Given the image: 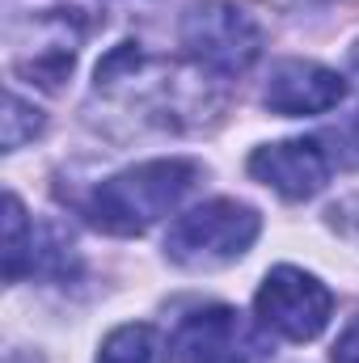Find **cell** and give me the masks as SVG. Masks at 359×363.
Wrapping results in <instances>:
<instances>
[{"mask_svg":"<svg viewBox=\"0 0 359 363\" xmlns=\"http://www.w3.org/2000/svg\"><path fill=\"white\" fill-rule=\"evenodd\" d=\"M43 131V114L34 110V106H26L17 93H9V101H4V148L9 152H17L26 140H34Z\"/></svg>","mask_w":359,"mask_h":363,"instance_id":"30bf717a","label":"cell"},{"mask_svg":"<svg viewBox=\"0 0 359 363\" xmlns=\"http://www.w3.org/2000/svg\"><path fill=\"white\" fill-rule=\"evenodd\" d=\"M334 363H359V317L347 321V330L338 334V342H334Z\"/></svg>","mask_w":359,"mask_h":363,"instance_id":"7c38bea8","label":"cell"},{"mask_svg":"<svg viewBox=\"0 0 359 363\" xmlns=\"http://www.w3.org/2000/svg\"><path fill=\"white\" fill-rule=\"evenodd\" d=\"M347 97V81L313 60H283L270 72L263 101L270 114L283 118H300V114H326Z\"/></svg>","mask_w":359,"mask_h":363,"instance_id":"52a82bcc","label":"cell"},{"mask_svg":"<svg viewBox=\"0 0 359 363\" xmlns=\"http://www.w3.org/2000/svg\"><path fill=\"white\" fill-rule=\"evenodd\" d=\"M245 169L283 199H313L330 182L334 157L330 148H321V140H279L258 148Z\"/></svg>","mask_w":359,"mask_h":363,"instance_id":"8992f818","label":"cell"},{"mask_svg":"<svg viewBox=\"0 0 359 363\" xmlns=\"http://www.w3.org/2000/svg\"><path fill=\"white\" fill-rule=\"evenodd\" d=\"M30 245H34V237L26 241V211H21V199L9 194V199H4V271H9L13 283L26 274Z\"/></svg>","mask_w":359,"mask_h":363,"instance_id":"9c48e42d","label":"cell"},{"mask_svg":"<svg viewBox=\"0 0 359 363\" xmlns=\"http://www.w3.org/2000/svg\"><path fill=\"white\" fill-rule=\"evenodd\" d=\"M254 308L263 330L287 342H313L330 325L334 296L321 279L304 274L300 267H275L254 296Z\"/></svg>","mask_w":359,"mask_h":363,"instance_id":"277c9868","label":"cell"},{"mask_svg":"<svg viewBox=\"0 0 359 363\" xmlns=\"http://www.w3.org/2000/svg\"><path fill=\"white\" fill-rule=\"evenodd\" d=\"M258 233H263V216L254 207L237 199H211L174 220L165 237V254L186 271H211L237 262L258 241Z\"/></svg>","mask_w":359,"mask_h":363,"instance_id":"7a4b0ae2","label":"cell"},{"mask_svg":"<svg viewBox=\"0 0 359 363\" xmlns=\"http://www.w3.org/2000/svg\"><path fill=\"white\" fill-rule=\"evenodd\" d=\"M334 148H330V157L334 161H343V165H359V114H351L338 131H330L326 135Z\"/></svg>","mask_w":359,"mask_h":363,"instance_id":"8fae6325","label":"cell"},{"mask_svg":"<svg viewBox=\"0 0 359 363\" xmlns=\"http://www.w3.org/2000/svg\"><path fill=\"white\" fill-rule=\"evenodd\" d=\"M194 182H199L194 161H182V157L144 161L101 182L85 203V216L93 228L110 237H136V233H148L157 220H165L194 190Z\"/></svg>","mask_w":359,"mask_h":363,"instance_id":"6da1fadb","label":"cell"},{"mask_svg":"<svg viewBox=\"0 0 359 363\" xmlns=\"http://www.w3.org/2000/svg\"><path fill=\"white\" fill-rule=\"evenodd\" d=\"M351 64H355V72H359V47H355V51H351Z\"/></svg>","mask_w":359,"mask_h":363,"instance_id":"4fadbf2b","label":"cell"},{"mask_svg":"<svg viewBox=\"0 0 359 363\" xmlns=\"http://www.w3.org/2000/svg\"><path fill=\"white\" fill-rule=\"evenodd\" d=\"M182 47L207 72L241 77L263 55V30L245 9H237L228 0H207L182 17Z\"/></svg>","mask_w":359,"mask_h":363,"instance_id":"3957f363","label":"cell"},{"mask_svg":"<svg viewBox=\"0 0 359 363\" xmlns=\"http://www.w3.org/2000/svg\"><path fill=\"white\" fill-rule=\"evenodd\" d=\"M174 355L178 363H263L267 342L258 325H250L237 308L207 304L182 317L178 334H174Z\"/></svg>","mask_w":359,"mask_h":363,"instance_id":"5b68a950","label":"cell"},{"mask_svg":"<svg viewBox=\"0 0 359 363\" xmlns=\"http://www.w3.org/2000/svg\"><path fill=\"white\" fill-rule=\"evenodd\" d=\"M97 363H170V347H165V338L153 325L131 321V325H118L101 342Z\"/></svg>","mask_w":359,"mask_h":363,"instance_id":"ba28073f","label":"cell"}]
</instances>
